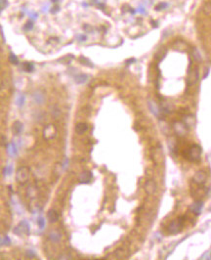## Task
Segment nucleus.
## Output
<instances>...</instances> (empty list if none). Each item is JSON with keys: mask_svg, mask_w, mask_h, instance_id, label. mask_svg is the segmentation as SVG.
<instances>
[{"mask_svg": "<svg viewBox=\"0 0 211 260\" xmlns=\"http://www.w3.org/2000/svg\"><path fill=\"white\" fill-rule=\"evenodd\" d=\"M29 17L33 19V20H36L37 17H38V15H37V13H30V14H29Z\"/></svg>", "mask_w": 211, "mask_h": 260, "instance_id": "obj_41", "label": "nucleus"}, {"mask_svg": "<svg viewBox=\"0 0 211 260\" xmlns=\"http://www.w3.org/2000/svg\"><path fill=\"white\" fill-rule=\"evenodd\" d=\"M14 233L18 236H23V235H29L30 233V227H29L28 222L26 220H23L20 222V224L14 229Z\"/></svg>", "mask_w": 211, "mask_h": 260, "instance_id": "obj_4", "label": "nucleus"}, {"mask_svg": "<svg viewBox=\"0 0 211 260\" xmlns=\"http://www.w3.org/2000/svg\"><path fill=\"white\" fill-rule=\"evenodd\" d=\"M87 74H78V76H74V81H75L77 84H84L85 82L88 80Z\"/></svg>", "mask_w": 211, "mask_h": 260, "instance_id": "obj_18", "label": "nucleus"}, {"mask_svg": "<svg viewBox=\"0 0 211 260\" xmlns=\"http://www.w3.org/2000/svg\"><path fill=\"white\" fill-rule=\"evenodd\" d=\"M78 38H79V39H78L79 41H83V42H84V41H86V40H87V36H86V35H82V34H80V35L78 36Z\"/></svg>", "mask_w": 211, "mask_h": 260, "instance_id": "obj_40", "label": "nucleus"}, {"mask_svg": "<svg viewBox=\"0 0 211 260\" xmlns=\"http://www.w3.org/2000/svg\"><path fill=\"white\" fill-rule=\"evenodd\" d=\"M203 208V202L202 200H196L191 205V210L194 215H199L201 213V210Z\"/></svg>", "mask_w": 211, "mask_h": 260, "instance_id": "obj_9", "label": "nucleus"}, {"mask_svg": "<svg viewBox=\"0 0 211 260\" xmlns=\"http://www.w3.org/2000/svg\"><path fill=\"white\" fill-rule=\"evenodd\" d=\"M83 28L87 31V33H93V28H92V26H90L89 25H87V24H86V25H84Z\"/></svg>", "mask_w": 211, "mask_h": 260, "instance_id": "obj_37", "label": "nucleus"}, {"mask_svg": "<svg viewBox=\"0 0 211 260\" xmlns=\"http://www.w3.org/2000/svg\"><path fill=\"white\" fill-rule=\"evenodd\" d=\"M199 79V72H197V69L196 68L194 71H192L191 73V81L192 83H196Z\"/></svg>", "mask_w": 211, "mask_h": 260, "instance_id": "obj_23", "label": "nucleus"}, {"mask_svg": "<svg viewBox=\"0 0 211 260\" xmlns=\"http://www.w3.org/2000/svg\"><path fill=\"white\" fill-rule=\"evenodd\" d=\"M173 129L176 132L178 136H185L188 133V127L185 125L184 122H180V121H176L173 123Z\"/></svg>", "mask_w": 211, "mask_h": 260, "instance_id": "obj_5", "label": "nucleus"}, {"mask_svg": "<svg viewBox=\"0 0 211 260\" xmlns=\"http://www.w3.org/2000/svg\"><path fill=\"white\" fill-rule=\"evenodd\" d=\"M33 99L34 103L37 105H43L46 101V96H45L44 92L41 90H35L33 94Z\"/></svg>", "mask_w": 211, "mask_h": 260, "instance_id": "obj_6", "label": "nucleus"}, {"mask_svg": "<svg viewBox=\"0 0 211 260\" xmlns=\"http://www.w3.org/2000/svg\"><path fill=\"white\" fill-rule=\"evenodd\" d=\"M37 224H38V226H39L40 229L43 230L44 228H45V219L43 218V217L40 216L39 218H38V220H37Z\"/></svg>", "mask_w": 211, "mask_h": 260, "instance_id": "obj_32", "label": "nucleus"}, {"mask_svg": "<svg viewBox=\"0 0 211 260\" xmlns=\"http://www.w3.org/2000/svg\"><path fill=\"white\" fill-rule=\"evenodd\" d=\"M2 243H3L4 245H10V243H11V240H10L8 236H5V237H4V240L2 241Z\"/></svg>", "mask_w": 211, "mask_h": 260, "instance_id": "obj_36", "label": "nucleus"}, {"mask_svg": "<svg viewBox=\"0 0 211 260\" xmlns=\"http://www.w3.org/2000/svg\"><path fill=\"white\" fill-rule=\"evenodd\" d=\"M145 191L148 195H154L156 192V184L153 179H149L145 184Z\"/></svg>", "mask_w": 211, "mask_h": 260, "instance_id": "obj_8", "label": "nucleus"}, {"mask_svg": "<svg viewBox=\"0 0 211 260\" xmlns=\"http://www.w3.org/2000/svg\"><path fill=\"white\" fill-rule=\"evenodd\" d=\"M61 238H62L61 234L59 232H56V231L51 232L50 233V235H49V239L52 241L53 243H58L59 241L61 240Z\"/></svg>", "mask_w": 211, "mask_h": 260, "instance_id": "obj_19", "label": "nucleus"}, {"mask_svg": "<svg viewBox=\"0 0 211 260\" xmlns=\"http://www.w3.org/2000/svg\"><path fill=\"white\" fill-rule=\"evenodd\" d=\"M168 7H169V4L166 3V2H160L158 5L156 6V11H162V10H165Z\"/></svg>", "mask_w": 211, "mask_h": 260, "instance_id": "obj_25", "label": "nucleus"}, {"mask_svg": "<svg viewBox=\"0 0 211 260\" xmlns=\"http://www.w3.org/2000/svg\"><path fill=\"white\" fill-rule=\"evenodd\" d=\"M210 258H211V256H210V250L205 251L203 255H201V257H200V259H201V260H204V259L210 260Z\"/></svg>", "mask_w": 211, "mask_h": 260, "instance_id": "obj_34", "label": "nucleus"}, {"mask_svg": "<svg viewBox=\"0 0 211 260\" xmlns=\"http://www.w3.org/2000/svg\"><path fill=\"white\" fill-rule=\"evenodd\" d=\"M12 171H13V166L11 164L7 165L6 167L3 169V175L4 176H8V175H11L12 174Z\"/></svg>", "mask_w": 211, "mask_h": 260, "instance_id": "obj_26", "label": "nucleus"}, {"mask_svg": "<svg viewBox=\"0 0 211 260\" xmlns=\"http://www.w3.org/2000/svg\"><path fill=\"white\" fill-rule=\"evenodd\" d=\"M194 182L199 185H202L204 184L207 180V175L204 171L200 170V171H196V174L194 175Z\"/></svg>", "mask_w": 211, "mask_h": 260, "instance_id": "obj_7", "label": "nucleus"}, {"mask_svg": "<svg viewBox=\"0 0 211 260\" xmlns=\"http://www.w3.org/2000/svg\"><path fill=\"white\" fill-rule=\"evenodd\" d=\"M25 101H26V97L25 95L23 94H20L17 97V99H16V104H17L18 107H20V108H22V107L24 106V104H25Z\"/></svg>", "mask_w": 211, "mask_h": 260, "instance_id": "obj_20", "label": "nucleus"}, {"mask_svg": "<svg viewBox=\"0 0 211 260\" xmlns=\"http://www.w3.org/2000/svg\"><path fill=\"white\" fill-rule=\"evenodd\" d=\"M47 217H48V220L51 222V223H55V222H57L59 220V214L57 211L54 209H51V210L48 211Z\"/></svg>", "mask_w": 211, "mask_h": 260, "instance_id": "obj_15", "label": "nucleus"}, {"mask_svg": "<svg viewBox=\"0 0 211 260\" xmlns=\"http://www.w3.org/2000/svg\"><path fill=\"white\" fill-rule=\"evenodd\" d=\"M79 60H80V62H81L82 65L87 66V67H91V68H93V67H94V65H93L92 62L90 61L89 59H87V58H85V57H80Z\"/></svg>", "mask_w": 211, "mask_h": 260, "instance_id": "obj_24", "label": "nucleus"}, {"mask_svg": "<svg viewBox=\"0 0 211 260\" xmlns=\"http://www.w3.org/2000/svg\"><path fill=\"white\" fill-rule=\"evenodd\" d=\"M43 136H44L45 139H47V140L54 138L55 136H56V129H55V127L53 126L52 124H49L48 126H46V127H45V129H44Z\"/></svg>", "mask_w": 211, "mask_h": 260, "instance_id": "obj_10", "label": "nucleus"}, {"mask_svg": "<svg viewBox=\"0 0 211 260\" xmlns=\"http://www.w3.org/2000/svg\"><path fill=\"white\" fill-rule=\"evenodd\" d=\"M3 245V243H2V240L0 239V245Z\"/></svg>", "mask_w": 211, "mask_h": 260, "instance_id": "obj_46", "label": "nucleus"}, {"mask_svg": "<svg viewBox=\"0 0 211 260\" xmlns=\"http://www.w3.org/2000/svg\"><path fill=\"white\" fill-rule=\"evenodd\" d=\"M9 61H10V63L13 64V65H18L19 64V60H18L17 56L15 54H13V53H11V54L9 55Z\"/></svg>", "mask_w": 211, "mask_h": 260, "instance_id": "obj_28", "label": "nucleus"}, {"mask_svg": "<svg viewBox=\"0 0 211 260\" xmlns=\"http://www.w3.org/2000/svg\"><path fill=\"white\" fill-rule=\"evenodd\" d=\"M68 159H65V162H64V165H63L64 169H66V168H68Z\"/></svg>", "mask_w": 211, "mask_h": 260, "instance_id": "obj_42", "label": "nucleus"}, {"mask_svg": "<svg viewBox=\"0 0 211 260\" xmlns=\"http://www.w3.org/2000/svg\"><path fill=\"white\" fill-rule=\"evenodd\" d=\"M133 62H136L135 59H130V60L126 61V64H127V65H130V64H132Z\"/></svg>", "mask_w": 211, "mask_h": 260, "instance_id": "obj_43", "label": "nucleus"}, {"mask_svg": "<svg viewBox=\"0 0 211 260\" xmlns=\"http://www.w3.org/2000/svg\"><path fill=\"white\" fill-rule=\"evenodd\" d=\"M88 129V125L86 123H77L76 126H75V131L77 134H83L87 131Z\"/></svg>", "mask_w": 211, "mask_h": 260, "instance_id": "obj_16", "label": "nucleus"}, {"mask_svg": "<svg viewBox=\"0 0 211 260\" xmlns=\"http://www.w3.org/2000/svg\"><path fill=\"white\" fill-rule=\"evenodd\" d=\"M8 5V1L7 0H0V12L2 11L3 9L7 7Z\"/></svg>", "mask_w": 211, "mask_h": 260, "instance_id": "obj_33", "label": "nucleus"}, {"mask_svg": "<svg viewBox=\"0 0 211 260\" xmlns=\"http://www.w3.org/2000/svg\"><path fill=\"white\" fill-rule=\"evenodd\" d=\"M23 68H24V69H25V71H26V72H31V71H33L34 66H33V63L26 62V63H24Z\"/></svg>", "mask_w": 211, "mask_h": 260, "instance_id": "obj_21", "label": "nucleus"}, {"mask_svg": "<svg viewBox=\"0 0 211 260\" xmlns=\"http://www.w3.org/2000/svg\"><path fill=\"white\" fill-rule=\"evenodd\" d=\"M51 1H52V2H54V3H56V2H58L59 0H51Z\"/></svg>", "mask_w": 211, "mask_h": 260, "instance_id": "obj_45", "label": "nucleus"}, {"mask_svg": "<svg viewBox=\"0 0 211 260\" xmlns=\"http://www.w3.org/2000/svg\"><path fill=\"white\" fill-rule=\"evenodd\" d=\"M183 229V219L182 218H178L176 220H173L171 223L168 225V232L172 235L179 234Z\"/></svg>", "mask_w": 211, "mask_h": 260, "instance_id": "obj_3", "label": "nucleus"}, {"mask_svg": "<svg viewBox=\"0 0 211 260\" xmlns=\"http://www.w3.org/2000/svg\"><path fill=\"white\" fill-rule=\"evenodd\" d=\"M156 157H158V162H159L162 157V153H161V151H159V150H154V155H153L154 160H156Z\"/></svg>", "mask_w": 211, "mask_h": 260, "instance_id": "obj_27", "label": "nucleus"}, {"mask_svg": "<svg viewBox=\"0 0 211 260\" xmlns=\"http://www.w3.org/2000/svg\"><path fill=\"white\" fill-rule=\"evenodd\" d=\"M148 105H149V111L152 112V114H154L156 116H159V107L156 105V103L154 101H152V100H149L148 102Z\"/></svg>", "mask_w": 211, "mask_h": 260, "instance_id": "obj_12", "label": "nucleus"}, {"mask_svg": "<svg viewBox=\"0 0 211 260\" xmlns=\"http://www.w3.org/2000/svg\"><path fill=\"white\" fill-rule=\"evenodd\" d=\"M136 12H139V13H141V14H147L146 7H144V6L138 7V8H137V10H136Z\"/></svg>", "mask_w": 211, "mask_h": 260, "instance_id": "obj_35", "label": "nucleus"}, {"mask_svg": "<svg viewBox=\"0 0 211 260\" xmlns=\"http://www.w3.org/2000/svg\"><path fill=\"white\" fill-rule=\"evenodd\" d=\"M184 123L187 127H194L196 125V117L193 114H188L184 117Z\"/></svg>", "mask_w": 211, "mask_h": 260, "instance_id": "obj_14", "label": "nucleus"}, {"mask_svg": "<svg viewBox=\"0 0 211 260\" xmlns=\"http://www.w3.org/2000/svg\"><path fill=\"white\" fill-rule=\"evenodd\" d=\"M26 255H28V257H30V258H31V257L35 256V253H34L33 251L31 250V249H28V250L26 251Z\"/></svg>", "mask_w": 211, "mask_h": 260, "instance_id": "obj_39", "label": "nucleus"}, {"mask_svg": "<svg viewBox=\"0 0 211 260\" xmlns=\"http://www.w3.org/2000/svg\"><path fill=\"white\" fill-rule=\"evenodd\" d=\"M200 155H201V147L199 145L194 144L191 147L186 154V159H189L190 162H199L200 159Z\"/></svg>", "mask_w": 211, "mask_h": 260, "instance_id": "obj_1", "label": "nucleus"}, {"mask_svg": "<svg viewBox=\"0 0 211 260\" xmlns=\"http://www.w3.org/2000/svg\"><path fill=\"white\" fill-rule=\"evenodd\" d=\"M29 177V169L26 166H22L17 170L16 173V179L20 184H25L28 182Z\"/></svg>", "mask_w": 211, "mask_h": 260, "instance_id": "obj_2", "label": "nucleus"}, {"mask_svg": "<svg viewBox=\"0 0 211 260\" xmlns=\"http://www.w3.org/2000/svg\"><path fill=\"white\" fill-rule=\"evenodd\" d=\"M82 5H83L84 7H87L88 6V4L86 3V2H83V3H82Z\"/></svg>", "mask_w": 211, "mask_h": 260, "instance_id": "obj_44", "label": "nucleus"}, {"mask_svg": "<svg viewBox=\"0 0 211 260\" xmlns=\"http://www.w3.org/2000/svg\"><path fill=\"white\" fill-rule=\"evenodd\" d=\"M7 151H8V154H9L11 157H15L16 155L18 154V149H17V146H16L15 143H10L9 145H8L7 147Z\"/></svg>", "mask_w": 211, "mask_h": 260, "instance_id": "obj_17", "label": "nucleus"}, {"mask_svg": "<svg viewBox=\"0 0 211 260\" xmlns=\"http://www.w3.org/2000/svg\"><path fill=\"white\" fill-rule=\"evenodd\" d=\"M165 54H166L165 49H161V51L159 50V52H157L156 54V59H157V60H161V59L165 56Z\"/></svg>", "mask_w": 211, "mask_h": 260, "instance_id": "obj_31", "label": "nucleus"}, {"mask_svg": "<svg viewBox=\"0 0 211 260\" xmlns=\"http://www.w3.org/2000/svg\"><path fill=\"white\" fill-rule=\"evenodd\" d=\"M33 26H34V24L33 21H28V22L24 26V29H25V31H31V29L33 28Z\"/></svg>", "mask_w": 211, "mask_h": 260, "instance_id": "obj_30", "label": "nucleus"}, {"mask_svg": "<svg viewBox=\"0 0 211 260\" xmlns=\"http://www.w3.org/2000/svg\"><path fill=\"white\" fill-rule=\"evenodd\" d=\"M193 56H194V58L196 59V61H197V62H200V61H201V56H200L199 51L197 50L196 48H194V51H193Z\"/></svg>", "mask_w": 211, "mask_h": 260, "instance_id": "obj_29", "label": "nucleus"}, {"mask_svg": "<svg viewBox=\"0 0 211 260\" xmlns=\"http://www.w3.org/2000/svg\"><path fill=\"white\" fill-rule=\"evenodd\" d=\"M23 129H24V125L22 122L19 121V120L14 122V124H13V126H12V132L14 133V135H19V134H21L23 132Z\"/></svg>", "mask_w": 211, "mask_h": 260, "instance_id": "obj_13", "label": "nucleus"}, {"mask_svg": "<svg viewBox=\"0 0 211 260\" xmlns=\"http://www.w3.org/2000/svg\"><path fill=\"white\" fill-rule=\"evenodd\" d=\"M168 147H169L170 149V152L173 154V152L176 151V149H177V146H176V142L174 140V138L171 137L169 139V141H168Z\"/></svg>", "mask_w": 211, "mask_h": 260, "instance_id": "obj_22", "label": "nucleus"}, {"mask_svg": "<svg viewBox=\"0 0 211 260\" xmlns=\"http://www.w3.org/2000/svg\"><path fill=\"white\" fill-rule=\"evenodd\" d=\"M93 178V174L91 171H84L79 175L78 180L80 183H83V184H88L90 183V181L92 180Z\"/></svg>", "mask_w": 211, "mask_h": 260, "instance_id": "obj_11", "label": "nucleus"}, {"mask_svg": "<svg viewBox=\"0 0 211 260\" xmlns=\"http://www.w3.org/2000/svg\"><path fill=\"white\" fill-rule=\"evenodd\" d=\"M58 11H60V7L59 6H54L53 8L50 9V12H51L52 14H55V13H57Z\"/></svg>", "mask_w": 211, "mask_h": 260, "instance_id": "obj_38", "label": "nucleus"}]
</instances>
